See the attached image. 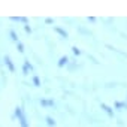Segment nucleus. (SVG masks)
I'll list each match as a JSON object with an SVG mask.
<instances>
[{
	"instance_id": "f257e3e1",
	"label": "nucleus",
	"mask_w": 127,
	"mask_h": 127,
	"mask_svg": "<svg viewBox=\"0 0 127 127\" xmlns=\"http://www.w3.org/2000/svg\"><path fill=\"white\" fill-rule=\"evenodd\" d=\"M15 114H17V117L20 118V123H21V127H27V120H26V117H24V114H23V111H21V108H17V111H15Z\"/></svg>"
},
{
	"instance_id": "f03ea898",
	"label": "nucleus",
	"mask_w": 127,
	"mask_h": 127,
	"mask_svg": "<svg viewBox=\"0 0 127 127\" xmlns=\"http://www.w3.org/2000/svg\"><path fill=\"white\" fill-rule=\"evenodd\" d=\"M5 61H6V64L9 66V69H11V70H15V67H14V64H12V61H11V58H9V57H6V58H5Z\"/></svg>"
},
{
	"instance_id": "7ed1b4c3",
	"label": "nucleus",
	"mask_w": 127,
	"mask_h": 127,
	"mask_svg": "<svg viewBox=\"0 0 127 127\" xmlns=\"http://www.w3.org/2000/svg\"><path fill=\"white\" fill-rule=\"evenodd\" d=\"M55 32H57V33H60L61 36H64V37H67V33H66V32H63V30H61V29H58V27H55Z\"/></svg>"
},
{
	"instance_id": "20e7f679",
	"label": "nucleus",
	"mask_w": 127,
	"mask_h": 127,
	"mask_svg": "<svg viewBox=\"0 0 127 127\" xmlns=\"http://www.w3.org/2000/svg\"><path fill=\"white\" fill-rule=\"evenodd\" d=\"M66 61H67V57H61V60H60V63H58V64H60V66H63Z\"/></svg>"
},
{
	"instance_id": "39448f33",
	"label": "nucleus",
	"mask_w": 127,
	"mask_h": 127,
	"mask_svg": "<svg viewBox=\"0 0 127 127\" xmlns=\"http://www.w3.org/2000/svg\"><path fill=\"white\" fill-rule=\"evenodd\" d=\"M11 36H12V39H14V40H18V37H17L15 32H11Z\"/></svg>"
},
{
	"instance_id": "423d86ee",
	"label": "nucleus",
	"mask_w": 127,
	"mask_h": 127,
	"mask_svg": "<svg viewBox=\"0 0 127 127\" xmlns=\"http://www.w3.org/2000/svg\"><path fill=\"white\" fill-rule=\"evenodd\" d=\"M46 120H48V124H51V126H52V124H54V121H52V118H51V117H48V118H46Z\"/></svg>"
},
{
	"instance_id": "0eeeda50",
	"label": "nucleus",
	"mask_w": 127,
	"mask_h": 127,
	"mask_svg": "<svg viewBox=\"0 0 127 127\" xmlns=\"http://www.w3.org/2000/svg\"><path fill=\"white\" fill-rule=\"evenodd\" d=\"M33 81H34V84H36V85H39V78H36V76H34V79H33Z\"/></svg>"
}]
</instances>
